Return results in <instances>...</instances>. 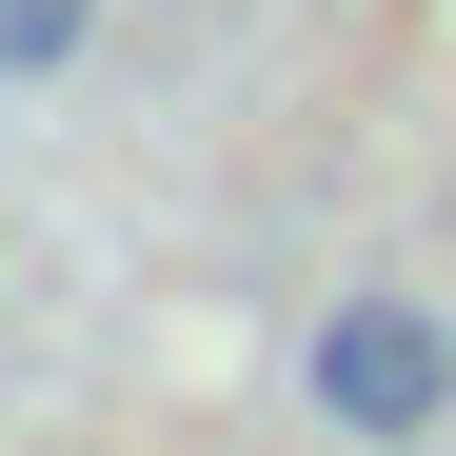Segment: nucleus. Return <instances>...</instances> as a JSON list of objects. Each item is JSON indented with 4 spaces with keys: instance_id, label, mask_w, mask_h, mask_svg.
Instances as JSON below:
<instances>
[{
    "instance_id": "nucleus-1",
    "label": "nucleus",
    "mask_w": 456,
    "mask_h": 456,
    "mask_svg": "<svg viewBox=\"0 0 456 456\" xmlns=\"http://www.w3.org/2000/svg\"><path fill=\"white\" fill-rule=\"evenodd\" d=\"M297 397H318V436H357V456H417L456 417V318L436 297H338L318 357H297Z\"/></svg>"
},
{
    "instance_id": "nucleus-2",
    "label": "nucleus",
    "mask_w": 456,
    "mask_h": 456,
    "mask_svg": "<svg viewBox=\"0 0 456 456\" xmlns=\"http://www.w3.org/2000/svg\"><path fill=\"white\" fill-rule=\"evenodd\" d=\"M80 40H100V0H0V80H60Z\"/></svg>"
}]
</instances>
